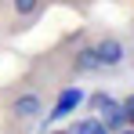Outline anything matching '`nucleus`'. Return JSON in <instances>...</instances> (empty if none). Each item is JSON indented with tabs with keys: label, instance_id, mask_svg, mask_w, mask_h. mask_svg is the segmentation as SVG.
<instances>
[{
	"label": "nucleus",
	"instance_id": "nucleus-1",
	"mask_svg": "<svg viewBox=\"0 0 134 134\" xmlns=\"http://www.w3.org/2000/svg\"><path fill=\"white\" fill-rule=\"evenodd\" d=\"M0 102H4V120H7L11 127H29V123L44 120V112H47L44 91L33 87V83H15V87H7L0 94Z\"/></svg>",
	"mask_w": 134,
	"mask_h": 134
},
{
	"label": "nucleus",
	"instance_id": "nucleus-2",
	"mask_svg": "<svg viewBox=\"0 0 134 134\" xmlns=\"http://www.w3.org/2000/svg\"><path fill=\"white\" fill-rule=\"evenodd\" d=\"M0 4H4L7 15H11L7 33H22V29H29V25L44 15V7H47V0H0Z\"/></svg>",
	"mask_w": 134,
	"mask_h": 134
},
{
	"label": "nucleus",
	"instance_id": "nucleus-3",
	"mask_svg": "<svg viewBox=\"0 0 134 134\" xmlns=\"http://www.w3.org/2000/svg\"><path fill=\"white\" fill-rule=\"evenodd\" d=\"M91 47H94V54H98V65H102V69H120L123 62H127V44H123L120 36H112V33L98 36Z\"/></svg>",
	"mask_w": 134,
	"mask_h": 134
},
{
	"label": "nucleus",
	"instance_id": "nucleus-4",
	"mask_svg": "<svg viewBox=\"0 0 134 134\" xmlns=\"http://www.w3.org/2000/svg\"><path fill=\"white\" fill-rule=\"evenodd\" d=\"M69 72H72V76H91V72H102L98 54H94V47H91V44H76V47H72V54H69Z\"/></svg>",
	"mask_w": 134,
	"mask_h": 134
},
{
	"label": "nucleus",
	"instance_id": "nucleus-5",
	"mask_svg": "<svg viewBox=\"0 0 134 134\" xmlns=\"http://www.w3.org/2000/svg\"><path fill=\"white\" fill-rule=\"evenodd\" d=\"M98 120H102V123H105V127H109L112 134L127 127V116H123V109H120V102H109V105L102 109V116H98Z\"/></svg>",
	"mask_w": 134,
	"mask_h": 134
},
{
	"label": "nucleus",
	"instance_id": "nucleus-6",
	"mask_svg": "<svg viewBox=\"0 0 134 134\" xmlns=\"http://www.w3.org/2000/svg\"><path fill=\"white\" fill-rule=\"evenodd\" d=\"M69 134H112L98 116H87V120H80V123H72L69 127Z\"/></svg>",
	"mask_w": 134,
	"mask_h": 134
},
{
	"label": "nucleus",
	"instance_id": "nucleus-7",
	"mask_svg": "<svg viewBox=\"0 0 134 134\" xmlns=\"http://www.w3.org/2000/svg\"><path fill=\"white\" fill-rule=\"evenodd\" d=\"M80 98H83V94H80V91H76V87H69V91H62V98H58V105H54V109L47 112V116H65V112L72 109V105H80Z\"/></svg>",
	"mask_w": 134,
	"mask_h": 134
},
{
	"label": "nucleus",
	"instance_id": "nucleus-8",
	"mask_svg": "<svg viewBox=\"0 0 134 134\" xmlns=\"http://www.w3.org/2000/svg\"><path fill=\"white\" fill-rule=\"evenodd\" d=\"M109 102H112V98L105 94V91H98V94H91V112H102L105 105H109Z\"/></svg>",
	"mask_w": 134,
	"mask_h": 134
},
{
	"label": "nucleus",
	"instance_id": "nucleus-9",
	"mask_svg": "<svg viewBox=\"0 0 134 134\" xmlns=\"http://www.w3.org/2000/svg\"><path fill=\"white\" fill-rule=\"evenodd\" d=\"M120 109H123V116H127V123L134 127V94H127V98L120 102Z\"/></svg>",
	"mask_w": 134,
	"mask_h": 134
},
{
	"label": "nucleus",
	"instance_id": "nucleus-10",
	"mask_svg": "<svg viewBox=\"0 0 134 134\" xmlns=\"http://www.w3.org/2000/svg\"><path fill=\"white\" fill-rule=\"evenodd\" d=\"M116 134H134V127H131V123H127V127H123V131H116Z\"/></svg>",
	"mask_w": 134,
	"mask_h": 134
},
{
	"label": "nucleus",
	"instance_id": "nucleus-11",
	"mask_svg": "<svg viewBox=\"0 0 134 134\" xmlns=\"http://www.w3.org/2000/svg\"><path fill=\"white\" fill-rule=\"evenodd\" d=\"M80 4H91V0H80Z\"/></svg>",
	"mask_w": 134,
	"mask_h": 134
},
{
	"label": "nucleus",
	"instance_id": "nucleus-12",
	"mask_svg": "<svg viewBox=\"0 0 134 134\" xmlns=\"http://www.w3.org/2000/svg\"><path fill=\"white\" fill-rule=\"evenodd\" d=\"M62 134H69V131H62Z\"/></svg>",
	"mask_w": 134,
	"mask_h": 134
}]
</instances>
